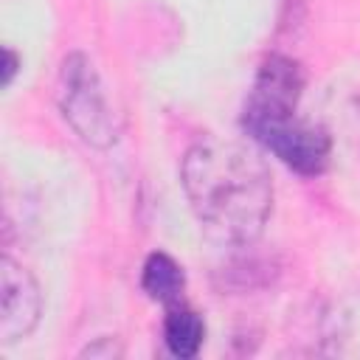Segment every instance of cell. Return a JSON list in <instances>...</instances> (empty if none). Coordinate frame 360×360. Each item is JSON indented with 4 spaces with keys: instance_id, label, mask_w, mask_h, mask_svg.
<instances>
[{
    "instance_id": "1",
    "label": "cell",
    "mask_w": 360,
    "mask_h": 360,
    "mask_svg": "<svg viewBox=\"0 0 360 360\" xmlns=\"http://www.w3.org/2000/svg\"><path fill=\"white\" fill-rule=\"evenodd\" d=\"M180 186L202 233L225 248L253 245L273 211L267 163L236 141L202 138L188 146Z\"/></svg>"
},
{
    "instance_id": "2",
    "label": "cell",
    "mask_w": 360,
    "mask_h": 360,
    "mask_svg": "<svg viewBox=\"0 0 360 360\" xmlns=\"http://www.w3.org/2000/svg\"><path fill=\"white\" fill-rule=\"evenodd\" d=\"M56 104L62 118L87 146L110 149L118 141L121 118L112 107L110 90L96 62L87 53L73 51L62 59L56 79Z\"/></svg>"
},
{
    "instance_id": "3",
    "label": "cell",
    "mask_w": 360,
    "mask_h": 360,
    "mask_svg": "<svg viewBox=\"0 0 360 360\" xmlns=\"http://www.w3.org/2000/svg\"><path fill=\"white\" fill-rule=\"evenodd\" d=\"M242 127L298 174H307V177L321 174L329 163V152H332L329 132L321 124L301 118L298 110L262 118V121H250Z\"/></svg>"
},
{
    "instance_id": "4",
    "label": "cell",
    "mask_w": 360,
    "mask_h": 360,
    "mask_svg": "<svg viewBox=\"0 0 360 360\" xmlns=\"http://www.w3.org/2000/svg\"><path fill=\"white\" fill-rule=\"evenodd\" d=\"M42 315V290L31 270L11 256L0 262V343L11 346L28 338Z\"/></svg>"
},
{
    "instance_id": "5",
    "label": "cell",
    "mask_w": 360,
    "mask_h": 360,
    "mask_svg": "<svg viewBox=\"0 0 360 360\" xmlns=\"http://www.w3.org/2000/svg\"><path fill=\"white\" fill-rule=\"evenodd\" d=\"M301 90H304L301 65L290 56H281V53L267 56L256 73L253 87H250V96H248V104L242 112V124L295 112Z\"/></svg>"
},
{
    "instance_id": "6",
    "label": "cell",
    "mask_w": 360,
    "mask_h": 360,
    "mask_svg": "<svg viewBox=\"0 0 360 360\" xmlns=\"http://www.w3.org/2000/svg\"><path fill=\"white\" fill-rule=\"evenodd\" d=\"M323 343L329 354L360 357V287L343 292L326 309Z\"/></svg>"
},
{
    "instance_id": "7",
    "label": "cell",
    "mask_w": 360,
    "mask_h": 360,
    "mask_svg": "<svg viewBox=\"0 0 360 360\" xmlns=\"http://www.w3.org/2000/svg\"><path fill=\"white\" fill-rule=\"evenodd\" d=\"M202 338H205V323L191 307H186L183 301L166 307L163 343L174 357H194L202 346Z\"/></svg>"
},
{
    "instance_id": "8",
    "label": "cell",
    "mask_w": 360,
    "mask_h": 360,
    "mask_svg": "<svg viewBox=\"0 0 360 360\" xmlns=\"http://www.w3.org/2000/svg\"><path fill=\"white\" fill-rule=\"evenodd\" d=\"M143 290L149 292V298L160 301L163 307L183 301V287H186V276L183 267L169 256V253H152L143 262V276H141Z\"/></svg>"
},
{
    "instance_id": "9",
    "label": "cell",
    "mask_w": 360,
    "mask_h": 360,
    "mask_svg": "<svg viewBox=\"0 0 360 360\" xmlns=\"http://www.w3.org/2000/svg\"><path fill=\"white\" fill-rule=\"evenodd\" d=\"M121 354H124V346L118 343V338H96L93 343H87L82 349V357H107V360H112V357H121Z\"/></svg>"
},
{
    "instance_id": "10",
    "label": "cell",
    "mask_w": 360,
    "mask_h": 360,
    "mask_svg": "<svg viewBox=\"0 0 360 360\" xmlns=\"http://www.w3.org/2000/svg\"><path fill=\"white\" fill-rule=\"evenodd\" d=\"M14 65H17V56H14L11 48H6V84L11 82V76H14V70H17Z\"/></svg>"
}]
</instances>
